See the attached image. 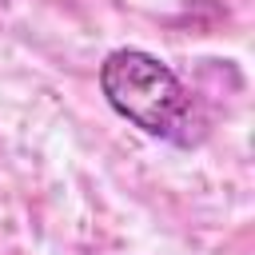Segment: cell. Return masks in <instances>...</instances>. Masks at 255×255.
<instances>
[{
    "label": "cell",
    "instance_id": "1",
    "mask_svg": "<svg viewBox=\"0 0 255 255\" xmlns=\"http://www.w3.org/2000/svg\"><path fill=\"white\" fill-rule=\"evenodd\" d=\"M100 92L128 124L167 143H195L199 108L179 76L143 48H116L100 64Z\"/></svg>",
    "mask_w": 255,
    "mask_h": 255
}]
</instances>
